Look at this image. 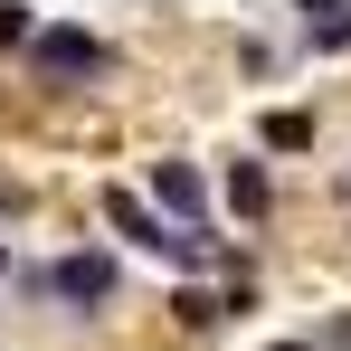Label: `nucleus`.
Listing matches in <instances>:
<instances>
[{
    "mask_svg": "<svg viewBox=\"0 0 351 351\" xmlns=\"http://www.w3.org/2000/svg\"><path fill=\"white\" fill-rule=\"evenodd\" d=\"M171 313H180V323H190V332H209V323H219L228 304H219V294H199V285H190V294H171Z\"/></svg>",
    "mask_w": 351,
    "mask_h": 351,
    "instance_id": "obj_8",
    "label": "nucleus"
},
{
    "mask_svg": "<svg viewBox=\"0 0 351 351\" xmlns=\"http://www.w3.org/2000/svg\"><path fill=\"white\" fill-rule=\"evenodd\" d=\"M29 285L66 294V304H105V294H114V256H66V266H48V276H29Z\"/></svg>",
    "mask_w": 351,
    "mask_h": 351,
    "instance_id": "obj_4",
    "label": "nucleus"
},
{
    "mask_svg": "<svg viewBox=\"0 0 351 351\" xmlns=\"http://www.w3.org/2000/svg\"><path fill=\"white\" fill-rule=\"evenodd\" d=\"M304 48H313V58H342V48H351V0L304 10Z\"/></svg>",
    "mask_w": 351,
    "mask_h": 351,
    "instance_id": "obj_5",
    "label": "nucleus"
},
{
    "mask_svg": "<svg viewBox=\"0 0 351 351\" xmlns=\"http://www.w3.org/2000/svg\"><path fill=\"white\" fill-rule=\"evenodd\" d=\"M29 58H38V76H95L105 66V38L95 29H38Z\"/></svg>",
    "mask_w": 351,
    "mask_h": 351,
    "instance_id": "obj_2",
    "label": "nucleus"
},
{
    "mask_svg": "<svg viewBox=\"0 0 351 351\" xmlns=\"http://www.w3.org/2000/svg\"><path fill=\"white\" fill-rule=\"evenodd\" d=\"M276 351H313V342H276Z\"/></svg>",
    "mask_w": 351,
    "mask_h": 351,
    "instance_id": "obj_10",
    "label": "nucleus"
},
{
    "mask_svg": "<svg viewBox=\"0 0 351 351\" xmlns=\"http://www.w3.org/2000/svg\"><path fill=\"white\" fill-rule=\"evenodd\" d=\"M228 209H237V219H266V209H276V190H266V171H256L247 152L228 162Z\"/></svg>",
    "mask_w": 351,
    "mask_h": 351,
    "instance_id": "obj_6",
    "label": "nucleus"
},
{
    "mask_svg": "<svg viewBox=\"0 0 351 351\" xmlns=\"http://www.w3.org/2000/svg\"><path fill=\"white\" fill-rule=\"evenodd\" d=\"M0 276H10V247H0Z\"/></svg>",
    "mask_w": 351,
    "mask_h": 351,
    "instance_id": "obj_11",
    "label": "nucleus"
},
{
    "mask_svg": "<svg viewBox=\"0 0 351 351\" xmlns=\"http://www.w3.org/2000/svg\"><path fill=\"white\" fill-rule=\"evenodd\" d=\"M105 219H114L123 247H143V256H162V266H209V237H199V228H162L133 190H105Z\"/></svg>",
    "mask_w": 351,
    "mask_h": 351,
    "instance_id": "obj_1",
    "label": "nucleus"
},
{
    "mask_svg": "<svg viewBox=\"0 0 351 351\" xmlns=\"http://www.w3.org/2000/svg\"><path fill=\"white\" fill-rule=\"evenodd\" d=\"M256 133H266V152H304V143H313V114H294V105H285V114H266Z\"/></svg>",
    "mask_w": 351,
    "mask_h": 351,
    "instance_id": "obj_7",
    "label": "nucleus"
},
{
    "mask_svg": "<svg viewBox=\"0 0 351 351\" xmlns=\"http://www.w3.org/2000/svg\"><path fill=\"white\" fill-rule=\"evenodd\" d=\"M152 199H162V209H152L162 228H199V209H209V190H199L190 162H152Z\"/></svg>",
    "mask_w": 351,
    "mask_h": 351,
    "instance_id": "obj_3",
    "label": "nucleus"
},
{
    "mask_svg": "<svg viewBox=\"0 0 351 351\" xmlns=\"http://www.w3.org/2000/svg\"><path fill=\"white\" fill-rule=\"evenodd\" d=\"M29 38H38V19H29V10L10 0V10H0V48H29Z\"/></svg>",
    "mask_w": 351,
    "mask_h": 351,
    "instance_id": "obj_9",
    "label": "nucleus"
}]
</instances>
